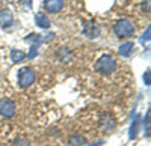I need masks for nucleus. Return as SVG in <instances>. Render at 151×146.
Returning <instances> with one entry per match:
<instances>
[{
	"instance_id": "nucleus-1",
	"label": "nucleus",
	"mask_w": 151,
	"mask_h": 146,
	"mask_svg": "<svg viewBox=\"0 0 151 146\" xmlns=\"http://www.w3.org/2000/svg\"><path fill=\"white\" fill-rule=\"evenodd\" d=\"M95 69H97V72H100L101 75H109V74H112V72L116 69V62H115V59H113L112 56L103 54L101 57L97 60Z\"/></svg>"
},
{
	"instance_id": "nucleus-2",
	"label": "nucleus",
	"mask_w": 151,
	"mask_h": 146,
	"mask_svg": "<svg viewBox=\"0 0 151 146\" xmlns=\"http://www.w3.org/2000/svg\"><path fill=\"white\" fill-rule=\"evenodd\" d=\"M113 32L118 38H129L134 33V26L130 20H119L115 26H113Z\"/></svg>"
},
{
	"instance_id": "nucleus-3",
	"label": "nucleus",
	"mask_w": 151,
	"mask_h": 146,
	"mask_svg": "<svg viewBox=\"0 0 151 146\" xmlns=\"http://www.w3.org/2000/svg\"><path fill=\"white\" fill-rule=\"evenodd\" d=\"M35 81V72L30 68H21L18 72V84L21 88H27Z\"/></svg>"
},
{
	"instance_id": "nucleus-4",
	"label": "nucleus",
	"mask_w": 151,
	"mask_h": 146,
	"mask_svg": "<svg viewBox=\"0 0 151 146\" xmlns=\"http://www.w3.org/2000/svg\"><path fill=\"white\" fill-rule=\"evenodd\" d=\"M0 115L3 118H12L15 115V104L8 98L0 100Z\"/></svg>"
},
{
	"instance_id": "nucleus-5",
	"label": "nucleus",
	"mask_w": 151,
	"mask_h": 146,
	"mask_svg": "<svg viewBox=\"0 0 151 146\" xmlns=\"http://www.w3.org/2000/svg\"><path fill=\"white\" fill-rule=\"evenodd\" d=\"M62 8H64V2L62 0H44V9L47 12H59Z\"/></svg>"
},
{
	"instance_id": "nucleus-6",
	"label": "nucleus",
	"mask_w": 151,
	"mask_h": 146,
	"mask_svg": "<svg viewBox=\"0 0 151 146\" xmlns=\"http://www.w3.org/2000/svg\"><path fill=\"white\" fill-rule=\"evenodd\" d=\"M100 127H101L103 131H110L115 127V119L112 118V115L104 113L101 118H100Z\"/></svg>"
},
{
	"instance_id": "nucleus-7",
	"label": "nucleus",
	"mask_w": 151,
	"mask_h": 146,
	"mask_svg": "<svg viewBox=\"0 0 151 146\" xmlns=\"http://www.w3.org/2000/svg\"><path fill=\"white\" fill-rule=\"evenodd\" d=\"M12 23H14V18H12L11 11H8V9L0 11V27L6 29V27L12 26Z\"/></svg>"
},
{
	"instance_id": "nucleus-8",
	"label": "nucleus",
	"mask_w": 151,
	"mask_h": 146,
	"mask_svg": "<svg viewBox=\"0 0 151 146\" xmlns=\"http://www.w3.org/2000/svg\"><path fill=\"white\" fill-rule=\"evenodd\" d=\"M35 23H36V26H40V27H42V29H48L50 26H52L50 20H48L44 14H36V15H35Z\"/></svg>"
},
{
	"instance_id": "nucleus-9",
	"label": "nucleus",
	"mask_w": 151,
	"mask_h": 146,
	"mask_svg": "<svg viewBox=\"0 0 151 146\" xmlns=\"http://www.w3.org/2000/svg\"><path fill=\"white\" fill-rule=\"evenodd\" d=\"M133 48H134V44H133V42H125V44L119 45L118 51H119V54H121V56H129V54L132 53Z\"/></svg>"
},
{
	"instance_id": "nucleus-10",
	"label": "nucleus",
	"mask_w": 151,
	"mask_h": 146,
	"mask_svg": "<svg viewBox=\"0 0 151 146\" xmlns=\"http://www.w3.org/2000/svg\"><path fill=\"white\" fill-rule=\"evenodd\" d=\"M24 57H26V54H24L21 50H17V48H14V50L11 51V59H12V62H14V63L21 62Z\"/></svg>"
},
{
	"instance_id": "nucleus-11",
	"label": "nucleus",
	"mask_w": 151,
	"mask_h": 146,
	"mask_svg": "<svg viewBox=\"0 0 151 146\" xmlns=\"http://www.w3.org/2000/svg\"><path fill=\"white\" fill-rule=\"evenodd\" d=\"M85 30V33L89 36V38H95V36L98 35V26H95L94 23H91L89 26H88L86 29H83Z\"/></svg>"
},
{
	"instance_id": "nucleus-12",
	"label": "nucleus",
	"mask_w": 151,
	"mask_h": 146,
	"mask_svg": "<svg viewBox=\"0 0 151 146\" xmlns=\"http://www.w3.org/2000/svg\"><path fill=\"white\" fill-rule=\"evenodd\" d=\"M12 146H30V143L26 139L20 137V139H15L14 142H12Z\"/></svg>"
},
{
	"instance_id": "nucleus-13",
	"label": "nucleus",
	"mask_w": 151,
	"mask_h": 146,
	"mask_svg": "<svg viewBox=\"0 0 151 146\" xmlns=\"http://www.w3.org/2000/svg\"><path fill=\"white\" fill-rule=\"evenodd\" d=\"M136 136H137V120H134L130 128V139H134Z\"/></svg>"
},
{
	"instance_id": "nucleus-14",
	"label": "nucleus",
	"mask_w": 151,
	"mask_h": 146,
	"mask_svg": "<svg viewBox=\"0 0 151 146\" xmlns=\"http://www.w3.org/2000/svg\"><path fill=\"white\" fill-rule=\"evenodd\" d=\"M144 125L147 128V134H148V132H150V112H147V116L144 119Z\"/></svg>"
},
{
	"instance_id": "nucleus-15",
	"label": "nucleus",
	"mask_w": 151,
	"mask_h": 146,
	"mask_svg": "<svg viewBox=\"0 0 151 146\" xmlns=\"http://www.w3.org/2000/svg\"><path fill=\"white\" fill-rule=\"evenodd\" d=\"M150 32H151V29L148 27V29H147V32L142 35V38H141V41H142V42H145V41L148 42V41H150Z\"/></svg>"
},
{
	"instance_id": "nucleus-16",
	"label": "nucleus",
	"mask_w": 151,
	"mask_h": 146,
	"mask_svg": "<svg viewBox=\"0 0 151 146\" xmlns=\"http://www.w3.org/2000/svg\"><path fill=\"white\" fill-rule=\"evenodd\" d=\"M36 50H38V47H36V45H32V47H30V53L27 54V57H29V59H33L35 54H36Z\"/></svg>"
},
{
	"instance_id": "nucleus-17",
	"label": "nucleus",
	"mask_w": 151,
	"mask_h": 146,
	"mask_svg": "<svg viewBox=\"0 0 151 146\" xmlns=\"http://www.w3.org/2000/svg\"><path fill=\"white\" fill-rule=\"evenodd\" d=\"M144 80H145V83H147V84H150V83H151V80H150V71H147V72H145Z\"/></svg>"
},
{
	"instance_id": "nucleus-18",
	"label": "nucleus",
	"mask_w": 151,
	"mask_h": 146,
	"mask_svg": "<svg viewBox=\"0 0 151 146\" xmlns=\"http://www.w3.org/2000/svg\"><path fill=\"white\" fill-rule=\"evenodd\" d=\"M23 2H26V3H27V6L30 8V0H23Z\"/></svg>"
}]
</instances>
